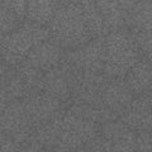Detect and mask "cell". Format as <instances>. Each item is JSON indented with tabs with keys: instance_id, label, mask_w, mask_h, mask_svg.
<instances>
[{
	"instance_id": "obj_1",
	"label": "cell",
	"mask_w": 152,
	"mask_h": 152,
	"mask_svg": "<svg viewBox=\"0 0 152 152\" xmlns=\"http://www.w3.org/2000/svg\"><path fill=\"white\" fill-rule=\"evenodd\" d=\"M48 29L51 39L65 48H77L91 41L79 3L61 4Z\"/></svg>"
},
{
	"instance_id": "obj_2",
	"label": "cell",
	"mask_w": 152,
	"mask_h": 152,
	"mask_svg": "<svg viewBox=\"0 0 152 152\" xmlns=\"http://www.w3.org/2000/svg\"><path fill=\"white\" fill-rule=\"evenodd\" d=\"M141 61V52L132 33L118 31L105 37L104 74L108 77L124 79Z\"/></svg>"
},
{
	"instance_id": "obj_3",
	"label": "cell",
	"mask_w": 152,
	"mask_h": 152,
	"mask_svg": "<svg viewBox=\"0 0 152 152\" xmlns=\"http://www.w3.org/2000/svg\"><path fill=\"white\" fill-rule=\"evenodd\" d=\"M51 39L48 27L26 20L15 32L1 37L3 64L19 66L27 60L28 55L36 46Z\"/></svg>"
},
{
	"instance_id": "obj_4",
	"label": "cell",
	"mask_w": 152,
	"mask_h": 152,
	"mask_svg": "<svg viewBox=\"0 0 152 152\" xmlns=\"http://www.w3.org/2000/svg\"><path fill=\"white\" fill-rule=\"evenodd\" d=\"M105 60V38L91 39L88 43L70 50L65 55V62L69 64L76 75L103 74Z\"/></svg>"
},
{
	"instance_id": "obj_5",
	"label": "cell",
	"mask_w": 152,
	"mask_h": 152,
	"mask_svg": "<svg viewBox=\"0 0 152 152\" xmlns=\"http://www.w3.org/2000/svg\"><path fill=\"white\" fill-rule=\"evenodd\" d=\"M0 124L3 134L10 137L19 143H28L33 141L34 128L32 127L29 118L26 113L23 100L1 105Z\"/></svg>"
},
{
	"instance_id": "obj_6",
	"label": "cell",
	"mask_w": 152,
	"mask_h": 152,
	"mask_svg": "<svg viewBox=\"0 0 152 152\" xmlns=\"http://www.w3.org/2000/svg\"><path fill=\"white\" fill-rule=\"evenodd\" d=\"M98 123L84 117L66 112L62 119V136L60 147L81 148L99 136L100 128Z\"/></svg>"
},
{
	"instance_id": "obj_7",
	"label": "cell",
	"mask_w": 152,
	"mask_h": 152,
	"mask_svg": "<svg viewBox=\"0 0 152 152\" xmlns=\"http://www.w3.org/2000/svg\"><path fill=\"white\" fill-rule=\"evenodd\" d=\"M77 81L76 72L65 61L60 66L47 71L43 77V93L60 102L72 98Z\"/></svg>"
},
{
	"instance_id": "obj_8",
	"label": "cell",
	"mask_w": 152,
	"mask_h": 152,
	"mask_svg": "<svg viewBox=\"0 0 152 152\" xmlns=\"http://www.w3.org/2000/svg\"><path fill=\"white\" fill-rule=\"evenodd\" d=\"M32 127L38 128L61 114V102L45 93L31 95L23 100Z\"/></svg>"
},
{
	"instance_id": "obj_9",
	"label": "cell",
	"mask_w": 152,
	"mask_h": 152,
	"mask_svg": "<svg viewBox=\"0 0 152 152\" xmlns=\"http://www.w3.org/2000/svg\"><path fill=\"white\" fill-rule=\"evenodd\" d=\"M134 100L133 93L127 86L124 79L109 77L102 89V102L108 110L115 115L124 113Z\"/></svg>"
},
{
	"instance_id": "obj_10",
	"label": "cell",
	"mask_w": 152,
	"mask_h": 152,
	"mask_svg": "<svg viewBox=\"0 0 152 152\" xmlns=\"http://www.w3.org/2000/svg\"><path fill=\"white\" fill-rule=\"evenodd\" d=\"M122 121L136 132L152 133V93L147 91L132 102Z\"/></svg>"
},
{
	"instance_id": "obj_11",
	"label": "cell",
	"mask_w": 152,
	"mask_h": 152,
	"mask_svg": "<svg viewBox=\"0 0 152 152\" xmlns=\"http://www.w3.org/2000/svg\"><path fill=\"white\" fill-rule=\"evenodd\" d=\"M100 134L112 142L115 152H136L137 133L122 119H114L102 124Z\"/></svg>"
},
{
	"instance_id": "obj_12",
	"label": "cell",
	"mask_w": 152,
	"mask_h": 152,
	"mask_svg": "<svg viewBox=\"0 0 152 152\" xmlns=\"http://www.w3.org/2000/svg\"><path fill=\"white\" fill-rule=\"evenodd\" d=\"M136 1H110V0H100L96 1V7L100 12L104 24H105L108 34L113 32L123 31V27L127 26L128 15Z\"/></svg>"
},
{
	"instance_id": "obj_13",
	"label": "cell",
	"mask_w": 152,
	"mask_h": 152,
	"mask_svg": "<svg viewBox=\"0 0 152 152\" xmlns=\"http://www.w3.org/2000/svg\"><path fill=\"white\" fill-rule=\"evenodd\" d=\"M24 62L42 72H47L64 62L62 47L52 39L43 42L31 51Z\"/></svg>"
},
{
	"instance_id": "obj_14",
	"label": "cell",
	"mask_w": 152,
	"mask_h": 152,
	"mask_svg": "<svg viewBox=\"0 0 152 152\" xmlns=\"http://www.w3.org/2000/svg\"><path fill=\"white\" fill-rule=\"evenodd\" d=\"M29 96L28 89L15 66H1V105L24 100Z\"/></svg>"
},
{
	"instance_id": "obj_15",
	"label": "cell",
	"mask_w": 152,
	"mask_h": 152,
	"mask_svg": "<svg viewBox=\"0 0 152 152\" xmlns=\"http://www.w3.org/2000/svg\"><path fill=\"white\" fill-rule=\"evenodd\" d=\"M127 86L133 95H142L152 86V62L142 58L124 77Z\"/></svg>"
},
{
	"instance_id": "obj_16",
	"label": "cell",
	"mask_w": 152,
	"mask_h": 152,
	"mask_svg": "<svg viewBox=\"0 0 152 152\" xmlns=\"http://www.w3.org/2000/svg\"><path fill=\"white\" fill-rule=\"evenodd\" d=\"M62 119L64 113L57 115L55 119L46 123V124L38 127L34 129L33 140L42 147L52 148V147H60L61 145V136H62Z\"/></svg>"
},
{
	"instance_id": "obj_17",
	"label": "cell",
	"mask_w": 152,
	"mask_h": 152,
	"mask_svg": "<svg viewBox=\"0 0 152 152\" xmlns=\"http://www.w3.org/2000/svg\"><path fill=\"white\" fill-rule=\"evenodd\" d=\"M127 26L131 33L152 32V1H138L128 15Z\"/></svg>"
},
{
	"instance_id": "obj_18",
	"label": "cell",
	"mask_w": 152,
	"mask_h": 152,
	"mask_svg": "<svg viewBox=\"0 0 152 152\" xmlns=\"http://www.w3.org/2000/svg\"><path fill=\"white\" fill-rule=\"evenodd\" d=\"M58 8L60 3L52 1V0H32V1H28L27 20L48 27L50 23L53 20Z\"/></svg>"
},
{
	"instance_id": "obj_19",
	"label": "cell",
	"mask_w": 152,
	"mask_h": 152,
	"mask_svg": "<svg viewBox=\"0 0 152 152\" xmlns=\"http://www.w3.org/2000/svg\"><path fill=\"white\" fill-rule=\"evenodd\" d=\"M79 4L81 7L85 23H86L91 39L105 38L108 36V32L105 24H104L102 14L96 7V1H80Z\"/></svg>"
},
{
	"instance_id": "obj_20",
	"label": "cell",
	"mask_w": 152,
	"mask_h": 152,
	"mask_svg": "<svg viewBox=\"0 0 152 152\" xmlns=\"http://www.w3.org/2000/svg\"><path fill=\"white\" fill-rule=\"evenodd\" d=\"M15 67L18 69L23 81L26 84L28 93H29V96L31 95L43 93V77L46 72H42V71L32 67L31 65H28L26 62L20 64L19 66H15Z\"/></svg>"
},
{
	"instance_id": "obj_21",
	"label": "cell",
	"mask_w": 152,
	"mask_h": 152,
	"mask_svg": "<svg viewBox=\"0 0 152 152\" xmlns=\"http://www.w3.org/2000/svg\"><path fill=\"white\" fill-rule=\"evenodd\" d=\"M23 23L24 22H23L22 19H19L15 14L5 5L4 0L0 1V33H1V37L15 32Z\"/></svg>"
},
{
	"instance_id": "obj_22",
	"label": "cell",
	"mask_w": 152,
	"mask_h": 152,
	"mask_svg": "<svg viewBox=\"0 0 152 152\" xmlns=\"http://www.w3.org/2000/svg\"><path fill=\"white\" fill-rule=\"evenodd\" d=\"M39 143L33 140L28 143H19L1 133V152H43Z\"/></svg>"
},
{
	"instance_id": "obj_23",
	"label": "cell",
	"mask_w": 152,
	"mask_h": 152,
	"mask_svg": "<svg viewBox=\"0 0 152 152\" xmlns=\"http://www.w3.org/2000/svg\"><path fill=\"white\" fill-rule=\"evenodd\" d=\"M134 37V41L140 48L141 55H143V58L152 62V32L147 33H132Z\"/></svg>"
},
{
	"instance_id": "obj_24",
	"label": "cell",
	"mask_w": 152,
	"mask_h": 152,
	"mask_svg": "<svg viewBox=\"0 0 152 152\" xmlns=\"http://www.w3.org/2000/svg\"><path fill=\"white\" fill-rule=\"evenodd\" d=\"M85 152H115L112 142L99 134L85 146Z\"/></svg>"
},
{
	"instance_id": "obj_25",
	"label": "cell",
	"mask_w": 152,
	"mask_h": 152,
	"mask_svg": "<svg viewBox=\"0 0 152 152\" xmlns=\"http://www.w3.org/2000/svg\"><path fill=\"white\" fill-rule=\"evenodd\" d=\"M4 3L19 19L24 22V19L27 18L28 1H24V0H4Z\"/></svg>"
},
{
	"instance_id": "obj_26",
	"label": "cell",
	"mask_w": 152,
	"mask_h": 152,
	"mask_svg": "<svg viewBox=\"0 0 152 152\" xmlns=\"http://www.w3.org/2000/svg\"><path fill=\"white\" fill-rule=\"evenodd\" d=\"M136 152H152V133L137 132Z\"/></svg>"
},
{
	"instance_id": "obj_27",
	"label": "cell",
	"mask_w": 152,
	"mask_h": 152,
	"mask_svg": "<svg viewBox=\"0 0 152 152\" xmlns=\"http://www.w3.org/2000/svg\"><path fill=\"white\" fill-rule=\"evenodd\" d=\"M56 152H85L83 148H69V147H57Z\"/></svg>"
},
{
	"instance_id": "obj_28",
	"label": "cell",
	"mask_w": 152,
	"mask_h": 152,
	"mask_svg": "<svg viewBox=\"0 0 152 152\" xmlns=\"http://www.w3.org/2000/svg\"><path fill=\"white\" fill-rule=\"evenodd\" d=\"M148 91H151V93H152V86H151V89H150V90H148Z\"/></svg>"
}]
</instances>
